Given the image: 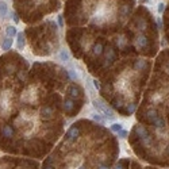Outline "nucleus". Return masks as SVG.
<instances>
[{"label": "nucleus", "instance_id": "nucleus-21", "mask_svg": "<svg viewBox=\"0 0 169 169\" xmlns=\"http://www.w3.org/2000/svg\"><path fill=\"white\" fill-rule=\"evenodd\" d=\"M69 75H71V77H72V79H75V80H76L77 77H79V76H77V73H75L73 71H69Z\"/></svg>", "mask_w": 169, "mask_h": 169}, {"label": "nucleus", "instance_id": "nucleus-2", "mask_svg": "<svg viewBox=\"0 0 169 169\" xmlns=\"http://www.w3.org/2000/svg\"><path fill=\"white\" fill-rule=\"evenodd\" d=\"M79 134H80L79 128H77L76 126H73V127L67 133V135H65V137H67V139L69 141V142H75V141L77 139V137H79Z\"/></svg>", "mask_w": 169, "mask_h": 169}, {"label": "nucleus", "instance_id": "nucleus-9", "mask_svg": "<svg viewBox=\"0 0 169 169\" xmlns=\"http://www.w3.org/2000/svg\"><path fill=\"white\" fill-rule=\"evenodd\" d=\"M152 123H153L156 127H164V120H162V118H160V116H156L152 120Z\"/></svg>", "mask_w": 169, "mask_h": 169}, {"label": "nucleus", "instance_id": "nucleus-8", "mask_svg": "<svg viewBox=\"0 0 169 169\" xmlns=\"http://www.w3.org/2000/svg\"><path fill=\"white\" fill-rule=\"evenodd\" d=\"M12 134H14V130L11 126H4L3 127V135L4 137H12Z\"/></svg>", "mask_w": 169, "mask_h": 169}, {"label": "nucleus", "instance_id": "nucleus-23", "mask_svg": "<svg viewBox=\"0 0 169 169\" xmlns=\"http://www.w3.org/2000/svg\"><path fill=\"white\" fill-rule=\"evenodd\" d=\"M93 84H95V88H96V89H100V84H99V83H97L96 80L93 81Z\"/></svg>", "mask_w": 169, "mask_h": 169}, {"label": "nucleus", "instance_id": "nucleus-15", "mask_svg": "<svg viewBox=\"0 0 169 169\" xmlns=\"http://www.w3.org/2000/svg\"><path fill=\"white\" fill-rule=\"evenodd\" d=\"M144 68H146V62L145 61H138L135 64V69H144Z\"/></svg>", "mask_w": 169, "mask_h": 169}, {"label": "nucleus", "instance_id": "nucleus-26", "mask_svg": "<svg viewBox=\"0 0 169 169\" xmlns=\"http://www.w3.org/2000/svg\"><path fill=\"white\" fill-rule=\"evenodd\" d=\"M115 169H123L122 164H119V165H116V166H115Z\"/></svg>", "mask_w": 169, "mask_h": 169}, {"label": "nucleus", "instance_id": "nucleus-18", "mask_svg": "<svg viewBox=\"0 0 169 169\" xmlns=\"http://www.w3.org/2000/svg\"><path fill=\"white\" fill-rule=\"evenodd\" d=\"M92 118L95 119V120H97V122H100V123L104 122V119H103L102 116H100V115H96V114H95V115H92Z\"/></svg>", "mask_w": 169, "mask_h": 169}, {"label": "nucleus", "instance_id": "nucleus-4", "mask_svg": "<svg viewBox=\"0 0 169 169\" xmlns=\"http://www.w3.org/2000/svg\"><path fill=\"white\" fill-rule=\"evenodd\" d=\"M64 108H65V112H72L73 108H75V103L72 99H67L64 103Z\"/></svg>", "mask_w": 169, "mask_h": 169}, {"label": "nucleus", "instance_id": "nucleus-3", "mask_svg": "<svg viewBox=\"0 0 169 169\" xmlns=\"http://www.w3.org/2000/svg\"><path fill=\"white\" fill-rule=\"evenodd\" d=\"M16 38H18V49L22 50V49L25 47V43H26L25 34H23V33H18V34H16Z\"/></svg>", "mask_w": 169, "mask_h": 169}, {"label": "nucleus", "instance_id": "nucleus-20", "mask_svg": "<svg viewBox=\"0 0 169 169\" xmlns=\"http://www.w3.org/2000/svg\"><path fill=\"white\" fill-rule=\"evenodd\" d=\"M128 10H130V7L124 5V7L122 8V14H123V15H127V14H128Z\"/></svg>", "mask_w": 169, "mask_h": 169}, {"label": "nucleus", "instance_id": "nucleus-10", "mask_svg": "<svg viewBox=\"0 0 169 169\" xmlns=\"http://www.w3.org/2000/svg\"><path fill=\"white\" fill-rule=\"evenodd\" d=\"M137 43H138L141 47H145L146 45H148V38H146L145 35L138 37V39H137Z\"/></svg>", "mask_w": 169, "mask_h": 169}, {"label": "nucleus", "instance_id": "nucleus-13", "mask_svg": "<svg viewBox=\"0 0 169 169\" xmlns=\"http://www.w3.org/2000/svg\"><path fill=\"white\" fill-rule=\"evenodd\" d=\"M60 58H61V61H69V53L67 50H61Z\"/></svg>", "mask_w": 169, "mask_h": 169}, {"label": "nucleus", "instance_id": "nucleus-28", "mask_svg": "<svg viewBox=\"0 0 169 169\" xmlns=\"http://www.w3.org/2000/svg\"><path fill=\"white\" fill-rule=\"evenodd\" d=\"M79 169H85V166H80V168H79Z\"/></svg>", "mask_w": 169, "mask_h": 169}, {"label": "nucleus", "instance_id": "nucleus-11", "mask_svg": "<svg viewBox=\"0 0 169 169\" xmlns=\"http://www.w3.org/2000/svg\"><path fill=\"white\" fill-rule=\"evenodd\" d=\"M102 53H103V45H102V43H96V45L93 46V54L100 56Z\"/></svg>", "mask_w": 169, "mask_h": 169}, {"label": "nucleus", "instance_id": "nucleus-24", "mask_svg": "<svg viewBox=\"0 0 169 169\" xmlns=\"http://www.w3.org/2000/svg\"><path fill=\"white\" fill-rule=\"evenodd\" d=\"M14 22H15V23H18V22H19V18H18V15H16V14H14Z\"/></svg>", "mask_w": 169, "mask_h": 169}, {"label": "nucleus", "instance_id": "nucleus-22", "mask_svg": "<svg viewBox=\"0 0 169 169\" xmlns=\"http://www.w3.org/2000/svg\"><path fill=\"white\" fill-rule=\"evenodd\" d=\"M58 25L61 26V27L64 26V19H62V15H60V16H58Z\"/></svg>", "mask_w": 169, "mask_h": 169}, {"label": "nucleus", "instance_id": "nucleus-12", "mask_svg": "<svg viewBox=\"0 0 169 169\" xmlns=\"http://www.w3.org/2000/svg\"><path fill=\"white\" fill-rule=\"evenodd\" d=\"M7 14V4L4 1H0V18H4Z\"/></svg>", "mask_w": 169, "mask_h": 169}, {"label": "nucleus", "instance_id": "nucleus-25", "mask_svg": "<svg viewBox=\"0 0 169 169\" xmlns=\"http://www.w3.org/2000/svg\"><path fill=\"white\" fill-rule=\"evenodd\" d=\"M99 169H108V166H106V165H100V166H99Z\"/></svg>", "mask_w": 169, "mask_h": 169}, {"label": "nucleus", "instance_id": "nucleus-6", "mask_svg": "<svg viewBox=\"0 0 169 169\" xmlns=\"http://www.w3.org/2000/svg\"><path fill=\"white\" fill-rule=\"evenodd\" d=\"M11 46H12V38H5L4 41H3V43H1V49L3 50H10Z\"/></svg>", "mask_w": 169, "mask_h": 169}, {"label": "nucleus", "instance_id": "nucleus-19", "mask_svg": "<svg viewBox=\"0 0 169 169\" xmlns=\"http://www.w3.org/2000/svg\"><path fill=\"white\" fill-rule=\"evenodd\" d=\"M164 11H165V4H164V3H160V4H158V12H160V14H162Z\"/></svg>", "mask_w": 169, "mask_h": 169}, {"label": "nucleus", "instance_id": "nucleus-1", "mask_svg": "<svg viewBox=\"0 0 169 169\" xmlns=\"http://www.w3.org/2000/svg\"><path fill=\"white\" fill-rule=\"evenodd\" d=\"M93 107L96 108L97 111H100V112L106 116V118H108V119H114L115 118V115H114V112H112V110L111 108H108L104 103H102V102H99V100H93Z\"/></svg>", "mask_w": 169, "mask_h": 169}, {"label": "nucleus", "instance_id": "nucleus-7", "mask_svg": "<svg viewBox=\"0 0 169 169\" xmlns=\"http://www.w3.org/2000/svg\"><path fill=\"white\" fill-rule=\"evenodd\" d=\"M5 34H7L8 38H12V37H15L18 33H16V29L14 26H8V27L5 29Z\"/></svg>", "mask_w": 169, "mask_h": 169}, {"label": "nucleus", "instance_id": "nucleus-16", "mask_svg": "<svg viewBox=\"0 0 169 169\" xmlns=\"http://www.w3.org/2000/svg\"><path fill=\"white\" fill-rule=\"evenodd\" d=\"M69 92H71V96H72V97H76L77 95H79V93H77V88L75 87V85L69 88Z\"/></svg>", "mask_w": 169, "mask_h": 169}, {"label": "nucleus", "instance_id": "nucleus-27", "mask_svg": "<svg viewBox=\"0 0 169 169\" xmlns=\"http://www.w3.org/2000/svg\"><path fill=\"white\" fill-rule=\"evenodd\" d=\"M43 169H54V168H53V166H49V165L46 164V166H45V168H43Z\"/></svg>", "mask_w": 169, "mask_h": 169}, {"label": "nucleus", "instance_id": "nucleus-5", "mask_svg": "<svg viewBox=\"0 0 169 169\" xmlns=\"http://www.w3.org/2000/svg\"><path fill=\"white\" fill-rule=\"evenodd\" d=\"M51 116H53V110L50 107H43V110H42V118L50 119Z\"/></svg>", "mask_w": 169, "mask_h": 169}, {"label": "nucleus", "instance_id": "nucleus-14", "mask_svg": "<svg viewBox=\"0 0 169 169\" xmlns=\"http://www.w3.org/2000/svg\"><path fill=\"white\" fill-rule=\"evenodd\" d=\"M111 130L115 131V133H119V131L122 130V124H120V123H114L112 126H111Z\"/></svg>", "mask_w": 169, "mask_h": 169}, {"label": "nucleus", "instance_id": "nucleus-17", "mask_svg": "<svg viewBox=\"0 0 169 169\" xmlns=\"http://www.w3.org/2000/svg\"><path fill=\"white\" fill-rule=\"evenodd\" d=\"M118 135H119V138H126L127 137V131L126 130H120L118 133Z\"/></svg>", "mask_w": 169, "mask_h": 169}]
</instances>
